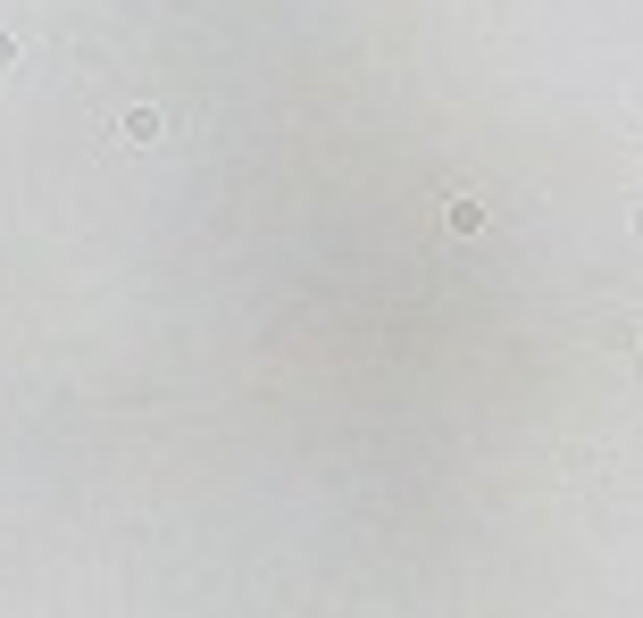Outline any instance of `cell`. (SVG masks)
Returning <instances> with one entry per match:
<instances>
[{"label": "cell", "instance_id": "obj_1", "mask_svg": "<svg viewBox=\"0 0 643 618\" xmlns=\"http://www.w3.org/2000/svg\"><path fill=\"white\" fill-rule=\"evenodd\" d=\"M443 226H451V234H476V226H485V209H476V201H451Z\"/></svg>", "mask_w": 643, "mask_h": 618}, {"label": "cell", "instance_id": "obj_2", "mask_svg": "<svg viewBox=\"0 0 643 618\" xmlns=\"http://www.w3.org/2000/svg\"><path fill=\"white\" fill-rule=\"evenodd\" d=\"M635 234H643V209H635Z\"/></svg>", "mask_w": 643, "mask_h": 618}]
</instances>
